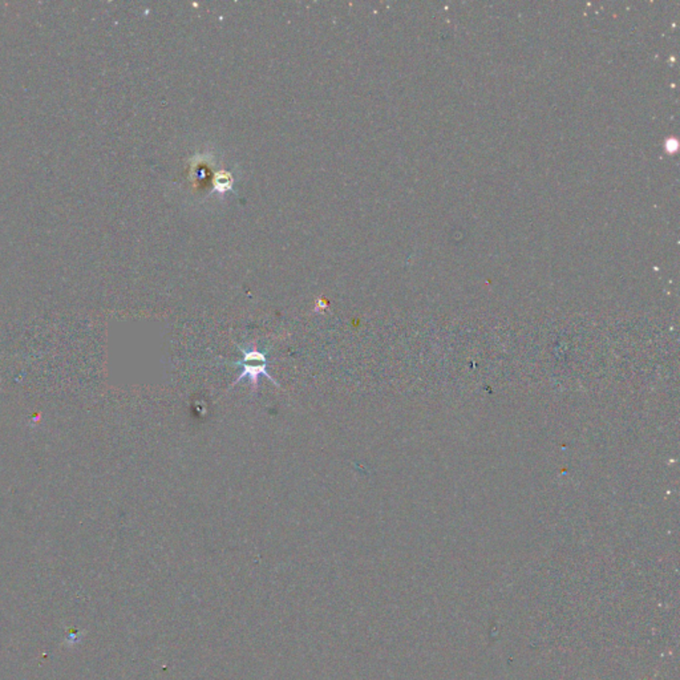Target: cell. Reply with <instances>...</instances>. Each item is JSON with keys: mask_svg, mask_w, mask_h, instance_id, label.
I'll use <instances>...</instances> for the list:
<instances>
[{"mask_svg": "<svg viewBox=\"0 0 680 680\" xmlns=\"http://www.w3.org/2000/svg\"><path fill=\"white\" fill-rule=\"evenodd\" d=\"M238 349L244 354V359L234 362L233 364L242 365L244 371L236 379V381L231 384V387L237 386V384L244 381L245 379H249L250 384L253 386V391L255 392L258 389V380H260L261 376H265L271 383L279 387L278 381L268 372V354L266 352L250 348V347L249 348H244V347L238 346Z\"/></svg>", "mask_w": 680, "mask_h": 680, "instance_id": "obj_1", "label": "cell"}]
</instances>
